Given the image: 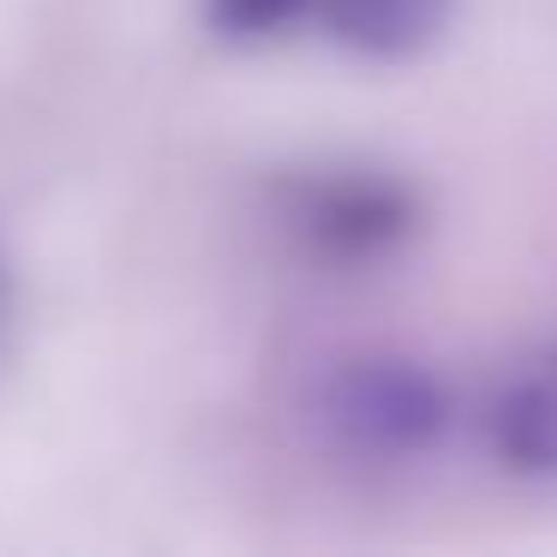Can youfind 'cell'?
<instances>
[{
	"label": "cell",
	"instance_id": "cell-1",
	"mask_svg": "<svg viewBox=\"0 0 557 557\" xmlns=\"http://www.w3.org/2000/svg\"><path fill=\"white\" fill-rule=\"evenodd\" d=\"M318 425L354 461H420L437 449L449 425V389L432 366L401 354H366L324 377Z\"/></svg>",
	"mask_w": 557,
	"mask_h": 557
},
{
	"label": "cell",
	"instance_id": "cell-2",
	"mask_svg": "<svg viewBox=\"0 0 557 557\" xmlns=\"http://www.w3.org/2000/svg\"><path fill=\"white\" fill-rule=\"evenodd\" d=\"M288 222L312 252L360 264V258H384L420 228V205L401 181L389 174H312L288 193Z\"/></svg>",
	"mask_w": 557,
	"mask_h": 557
},
{
	"label": "cell",
	"instance_id": "cell-3",
	"mask_svg": "<svg viewBox=\"0 0 557 557\" xmlns=\"http://www.w3.org/2000/svg\"><path fill=\"white\" fill-rule=\"evenodd\" d=\"M485 432H492V449L509 473L557 480V354L521 366L497 389L492 413H485Z\"/></svg>",
	"mask_w": 557,
	"mask_h": 557
},
{
	"label": "cell",
	"instance_id": "cell-4",
	"mask_svg": "<svg viewBox=\"0 0 557 557\" xmlns=\"http://www.w3.org/2000/svg\"><path fill=\"white\" fill-rule=\"evenodd\" d=\"M318 18H324L330 37L348 42V49L396 61V54L425 49V42L444 30L449 0H324Z\"/></svg>",
	"mask_w": 557,
	"mask_h": 557
},
{
	"label": "cell",
	"instance_id": "cell-5",
	"mask_svg": "<svg viewBox=\"0 0 557 557\" xmlns=\"http://www.w3.org/2000/svg\"><path fill=\"white\" fill-rule=\"evenodd\" d=\"M324 0H210V25L228 42H270L318 13Z\"/></svg>",
	"mask_w": 557,
	"mask_h": 557
}]
</instances>
